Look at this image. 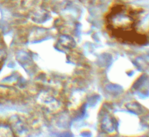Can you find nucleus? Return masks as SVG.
<instances>
[{
  "mask_svg": "<svg viewBox=\"0 0 149 137\" xmlns=\"http://www.w3.org/2000/svg\"><path fill=\"white\" fill-rule=\"evenodd\" d=\"M139 12L124 5L113 6L105 16L107 31L118 42L126 44L142 45L147 37L137 30Z\"/></svg>",
  "mask_w": 149,
  "mask_h": 137,
  "instance_id": "obj_1",
  "label": "nucleus"
}]
</instances>
